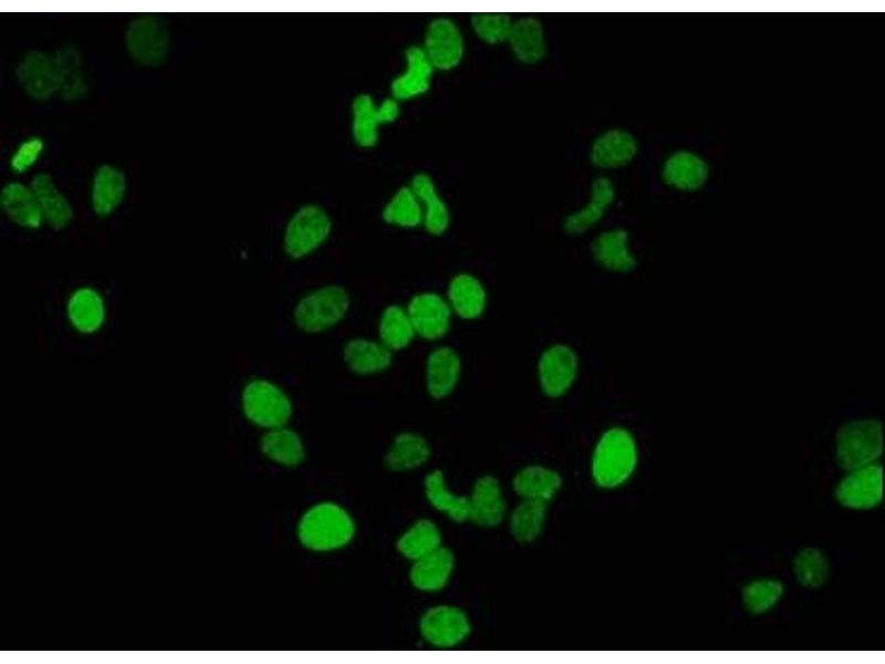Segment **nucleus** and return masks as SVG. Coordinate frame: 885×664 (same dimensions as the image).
<instances>
[{
  "mask_svg": "<svg viewBox=\"0 0 885 664\" xmlns=\"http://www.w3.org/2000/svg\"><path fill=\"white\" fill-rule=\"evenodd\" d=\"M431 457L428 439L413 430L397 433L384 457L386 466L394 471H407L424 466Z\"/></svg>",
  "mask_w": 885,
  "mask_h": 664,
  "instance_id": "7c9ffc66",
  "label": "nucleus"
},
{
  "mask_svg": "<svg viewBox=\"0 0 885 664\" xmlns=\"http://www.w3.org/2000/svg\"><path fill=\"white\" fill-rule=\"evenodd\" d=\"M638 152L636 137L623 128H611L592 143L590 160L600 169H613L629 164Z\"/></svg>",
  "mask_w": 885,
  "mask_h": 664,
  "instance_id": "5701e85b",
  "label": "nucleus"
},
{
  "mask_svg": "<svg viewBox=\"0 0 885 664\" xmlns=\"http://www.w3.org/2000/svg\"><path fill=\"white\" fill-rule=\"evenodd\" d=\"M394 354L377 338L363 335L347 339L341 351L345 367L358 377L388 372L394 364Z\"/></svg>",
  "mask_w": 885,
  "mask_h": 664,
  "instance_id": "2eb2a0df",
  "label": "nucleus"
},
{
  "mask_svg": "<svg viewBox=\"0 0 885 664\" xmlns=\"http://www.w3.org/2000/svg\"><path fill=\"white\" fill-rule=\"evenodd\" d=\"M469 500V520L480 527H496L504 518L506 501L499 481L490 475L473 485Z\"/></svg>",
  "mask_w": 885,
  "mask_h": 664,
  "instance_id": "393cba45",
  "label": "nucleus"
},
{
  "mask_svg": "<svg viewBox=\"0 0 885 664\" xmlns=\"http://www.w3.org/2000/svg\"><path fill=\"white\" fill-rule=\"evenodd\" d=\"M615 187L606 176L593 179L589 201L580 209L566 215L563 230L570 236H582L598 225L615 200Z\"/></svg>",
  "mask_w": 885,
  "mask_h": 664,
  "instance_id": "aec40b11",
  "label": "nucleus"
},
{
  "mask_svg": "<svg viewBox=\"0 0 885 664\" xmlns=\"http://www.w3.org/2000/svg\"><path fill=\"white\" fill-rule=\"evenodd\" d=\"M333 220L321 205L306 203L299 206L287 220L282 234L283 253L292 261L303 260L330 239Z\"/></svg>",
  "mask_w": 885,
  "mask_h": 664,
  "instance_id": "39448f33",
  "label": "nucleus"
},
{
  "mask_svg": "<svg viewBox=\"0 0 885 664\" xmlns=\"http://www.w3.org/2000/svg\"><path fill=\"white\" fill-rule=\"evenodd\" d=\"M638 461L637 443L624 426H611L598 437L592 455V476L605 489L623 485Z\"/></svg>",
  "mask_w": 885,
  "mask_h": 664,
  "instance_id": "f03ea898",
  "label": "nucleus"
},
{
  "mask_svg": "<svg viewBox=\"0 0 885 664\" xmlns=\"http://www.w3.org/2000/svg\"><path fill=\"white\" fill-rule=\"evenodd\" d=\"M355 522L342 506L323 501L310 507L301 517L296 535L311 551H333L347 546L355 536Z\"/></svg>",
  "mask_w": 885,
  "mask_h": 664,
  "instance_id": "7ed1b4c3",
  "label": "nucleus"
},
{
  "mask_svg": "<svg viewBox=\"0 0 885 664\" xmlns=\"http://www.w3.org/2000/svg\"><path fill=\"white\" fill-rule=\"evenodd\" d=\"M126 194V177L115 166L104 164L94 173L91 186V206L101 218L112 215L123 203Z\"/></svg>",
  "mask_w": 885,
  "mask_h": 664,
  "instance_id": "c756f323",
  "label": "nucleus"
},
{
  "mask_svg": "<svg viewBox=\"0 0 885 664\" xmlns=\"http://www.w3.org/2000/svg\"><path fill=\"white\" fill-rule=\"evenodd\" d=\"M44 149V142L39 136H31L19 144L10 159L13 172L21 174L37 163Z\"/></svg>",
  "mask_w": 885,
  "mask_h": 664,
  "instance_id": "37998d69",
  "label": "nucleus"
},
{
  "mask_svg": "<svg viewBox=\"0 0 885 664\" xmlns=\"http://www.w3.org/2000/svg\"><path fill=\"white\" fill-rule=\"evenodd\" d=\"M405 307L418 339L436 343L449 334L455 317L445 294L435 290L417 291Z\"/></svg>",
  "mask_w": 885,
  "mask_h": 664,
  "instance_id": "1a4fd4ad",
  "label": "nucleus"
},
{
  "mask_svg": "<svg viewBox=\"0 0 885 664\" xmlns=\"http://www.w3.org/2000/svg\"><path fill=\"white\" fill-rule=\"evenodd\" d=\"M591 256L604 271L626 274L637 266V258L631 248V234L623 227L601 231L592 241Z\"/></svg>",
  "mask_w": 885,
  "mask_h": 664,
  "instance_id": "a211bd4d",
  "label": "nucleus"
},
{
  "mask_svg": "<svg viewBox=\"0 0 885 664\" xmlns=\"http://www.w3.org/2000/svg\"><path fill=\"white\" fill-rule=\"evenodd\" d=\"M445 298L455 318L473 322L481 319L489 304L485 282L476 273L461 270L454 273L446 286Z\"/></svg>",
  "mask_w": 885,
  "mask_h": 664,
  "instance_id": "ddd939ff",
  "label": "nucleus"
},
{
  "mask_svg": "<svg viewBox=\"0 0 885 664\" xmlns=\"http://www.w3.org/2000/svg\"><path fill=\"white\" fill-rule=\"evenodd\" d=\"M581 371V357L568 342L555 341L542 349L535 362V377L541 394L561 400L574 387Z\"/></svg>",
  "mask_w": 885,
  "mask_h": 664,
  "instance_id": "423d86ee",
  "label": "nucleus"
},
{
  "mask_svg": "<svg viewBox=\"0 0 885 664\" xmlns=\"http://www.w3.org/2000/svg\"><path fill=\"white\" fill-rule=\"evenodd\" d=\"M381 122L377 101L366 92L356 94L351 103V136L362 149L374 148L379 141Z\"/></svg>",
  "mask_w": 885,
  "mask_h": 664,
  "instance_id": "473e14b6",
  "label": "nucleus"
},
{
  "mask_svg": "<svg viewBox=\"0 0 885 664\" xmlns=\"http://www.w3.org/2000/svg\"><path fill=\"white\" fill-rule=\"evenodd\" d=\"M545 518V502L523 499L511 513L510 531L516 540L531 542L540 536Z\"/></svg>",
  "mask_w": 885,
  "mask_h": 664,
  "instance_id": "58836bf2",
  "label": "nucleus"
},
{
  "mask_svg": "<svg viewBox=\"0 0 885 664\" xmlns=\"http://www.w3.org/2000/svg\"><path fill=\"white\" fill-rule=\"evenodd\" d=\"M710 173L708 162L691 151H676L667 156L662 166V178L669 187L680 191L700 189Z\"/></svg>",
  "mask_w": 885,
  "mask_h": 664,
  "instance_id": "4be33fe9",
  "label": "nucleus"
},
{
  "mask_svg": "<svg viewBox=\"0 0 885 664\" xmlns=\"http://www.w3.org/2000/svg\"><path fill=\"white\" fill-rule=\"evenodd\" d=\"M454 567V553L440 546L414 561L409 570V580L417 590L436 592L446 587Z\"/></svg>",
  "mask_w": 885,
  "mask_h": 664,
  "instance_id": "c85d7f7f",
  "label": "nucleus"
},
{
  "mask_svg": "<svg viewBox=\"0 0 885 664\" xmlns=\"http://www.w3.org/2000/svg\"><path fill=\"white\" fill-rule=\"evenodd\" d=\"M512 485L516 494L523 499L548 504L560 490L562 478L551 468L529 465L514 476Z\"/></svg>",
  "mask_w": 885,
  "mask_h": 664,
  "instance_id": "72a5a7b5",
  "label": "nucleus"
},
{
  "mask_svg": "<svg viewBox=\"0 0 885 664\" xmlns=\"http://www.w3.org/2000/svg\"><path fill=\"white\" fill-rule=\"evenodd\" d=\"M351 308L352 295L345 286L324 283L310 289L296 299L291 319L301 333L317 335L341 324Z\"/></svg>",
  "mask_w": 885,
  "mask_h": 664,
  "instance_id": "f257e3e1",
  "label": "nucleus"
},
{
  "mask_svg": "<svg viewBox=\"0 0 885 664\" xmlns=\"http://www.w3.org/2000/svg\"><path fill=\"white\" fill-rule=\"evenodd\" d=\"M836 499L845 507L868 509L875 507L883 498V468L873 463L850 470L837 485Z\"/></svg>",
  "mask_w": 885,
  "mask_h": 664,
  "instance_id": "dca6fc26",
  "label": "nucleus"
},
{
  "mask_svg": "<svg viewBox=\"0 0 885 664\" xmlns=\"http://www.w3.org/2000/svg\"><path fill=\"white\" fill-rule=\"evenodd\" d=\"M513 19L506 13H475L470 25L477 38L487 44L507 42Z\"/></svg>",
  "mask_w": 885,
  "mask_h": 664,
  "instance_id": "79ce46f5",
  "label": "nucleus"
},
{
  "mask_svg": "<svg viewBox=\"0 0 885 664\" xmlns=\"http://www.w3.org/2000/svg\"><path fill=\"white\" fill-rule=\"evenodd\" d=\"M424 486L426 498L435 509L446 513L456 522L469 519L468 498L449 491L441 470L430 471L425 478Z\"/></svg>",
  "mask_w": 885,
  "mask_h": 664,
  "instance_id": "e433bc0d",
  "label": "nucleus"
},
{
  "mask_svg": "<svg viewBox=\"0 0 885 664\" xmlns=\"http://www.w3.org/2000/svg\"><path fill=\"white\" fill-rule=\"evenodd\" d=\"M783 594V585L775 579H760L742 588L741 598L746 609L761 614L772 609Z\"/></svg>",
  "mask_w": 885,
  "mask_h": 664,
  "instance_id": "ea45409f",
  "label": "nucleus"
},
{
  "mask_svg": "<svg viewBox=\"0 0 885 664\" xmlns=\"http://www.w3.org/2000/svg\"><path fill=\"white\" fill-rule=\"evenodd\" d=\"M107 313L106 299L94 286L80 284L72 289L65 299L66 323L79 335L97 334L107 321Z\"/></svg>",
  "mask_w": 885,
  "mask_h": 664,
  "instance_id": "f8f14e48",
  "label": "nucleus"
},
{
  "mask_svg": "<svg viewBox=\"0 0 885 664\" xmlns=\"http://www.w3.org/2000/svg\"><path fill=\"white\" fill-rule=\"evenodd\" d=\"M259 448L266 458L284 467H296L306 456L302 436L288 425L263 430Z\"/></svg>",
  "mask_w": 885,
  "mask_h": 664,
  "instance_id": "bb28decb",
  "label": "nucleus"
},
{
  "mask_svg": "<svg viewBox=\"0 0 885 664\" xmlns=\"http://www.w3.org/2000/svg\"><path fill=\"white\" fill-rule=\"evenodd\" d=\"M408 185L423 209L421 228L431 237L444 236L450 227L451 214L434 178L425 172H418L413 175Z\"/></svg>",
  "mask_w": 885,
  "mask_h": 664,
  "instance_id": "412c9836",
  "label": "nucleus"
},
{
  "mask_svg": "<svg viewBox=\"0 0 885 664\" xmlns=\"http://www.w3.org/2000/svg\"><path fill=\"white\" fill-rule=\"evenodd\" d=\"M239 404L246 421L262 430L288 425L294 414L287 390L262 376L250 377L242 384Z\"/></svg>",
  "mask_w": 885,
  "mask_h": 664,
  "instance_id": "20e7f679",
  "label": "nucleus"
},
{
  "mask_svg": "<svg viewBox=\"0 0 885 664\" xmlns=\"http://www.w3.org/2000/svg\"><path fill=\"white\" fill-rule=\"evenodd\" d=\"M419 631L426 642L445 649L460 644L469 635L471 625L459 608L437 605L421 615Z\"/></svg>",
  "mask_w": 885,
  "mask_h": 664,
  "instance_id": "4468645a",
  "label": "nucleus"
},
{
  "mask_svg": "<svg viewBox=\"0 0 885 664\" xmlns=\"http://www.w3.org/2000/svg\"><path fill=\"white\" fill-rule=\"evenodd\" d=\"M420 45L435 70L445 72L459 66L466 51L459 24L445 15L433 18L428 22Z\"/></svg>",
  "mask_w": 885,
  "mask_h": 664,
  "instance_id": "9d476101",
  "label": "nucleus"
},
{
  "mask_svg": "<svg viewBox=\"0 0 885 664\" xmlns=\"http://www.w3.org/2000/svg\"><path fill=\"white\" fill-rule=\"evenodd\" d=\"M169 39L166 21L154 14L134 18L125 32V44L131 58L148 68H156L166 60Z\"/></svg>",
  "mask_w": 885,
  "mask_h": 664,
  "instance_id": "6e6552de",
  "label": "nucleus"
},
{
  "mask_svg": "<svg viewBox=\"0 0 885 664\" xmlns=\"http://www.w3.org/2000/svg\"><path fill=\"white\" fill-rule=\"evenodd\" d=\"M839 465L853 470L873 463L883 453V429L879 421L858 418L843 424L835 439Z\"/></svg>",
  "mask_w": 885,
  "mask_h": 664,
  "instance_id": "0eeeda50",
  "label": "nucleus"
},
{
  "mask_svg": "<svg viewBox=\"0 0 885 664\" xmlns=\"http://www.w3.org/2000/svg\"><path fill=\"white\" fill-rule=\"evenodd\" d=\"M441 533L435 522L419 519L412 525L396 542L398 552L409 559L417 560L440 547Z\"/></svg>",
  "mask_w": 885,
  "mask_h": 664,
  "instance_id": "4c0bfd02",
  "label": "nucleus"
},
{
  "mask_svg": "<svg viewBox=\"0 0 885 664\" xmlns=\"http://www.w3.org/2000/svg\"><path fill=\"white\" fill-rule=\"evenodd\" d=\"M30 187L48 226L54 230H63L71 225L74 217L73 207L49 174L39 173L33 176Z\"/></svg>",
  "mask_w": 885,
  "mask_h": 664,
  "instance_id": "cd10ccee",
  "label": "nucleus"
},
{
  "mask_svg": "<svg viewBox=\"0 0 885 664\" xmlns=\"http://www.w3.org/2000/svg\"><path fill=\"white\" fill-rule=\"evenodd\" d=\"M507 42L512 55L523 64L539 63L546 54L543 23L533 15L513 20Z\"/></svg>",
  "mask_w": 885,
  "mask_h": 664,
  "instance_id": "b1692460",
  "label": "nucleus"
},
{
  "mask_svg": "<svg viewBox=\"0 0 885 664\" xmlns=\"http://www.w3.org/2000/svg\"><path fill=\"white\" fill-rule=\"evenodd\" d=\"M381 218L384 224L399 229L413 230L423 226L420 203L408 184L392 194L382 207Z\"/></svg>",
  "mask_w": 885,
  "mask_h": 664,
  "instance_id": "f704fd0d",
  "label": "nucleus"
},
{
  "mask_svg": "<svg viewBox=\"0 0 885 664\" xmlns=\"http://www.w3.org/2000/svg\"><path fill=\"white\" fill-rule=\"evenodd\" d=\"M793 571L803 587L815 589L826 581L829 562L821 551L809 548L798 553L793 562Z\"/></svg>",
  "mask_w": 885,
  "mask_h": 664,
  "instance_id": "a19ab883",
  "label": "nucleus"
},
{
  "mask_svg": "<svg viewBox=\"0 0 885 664\" xmlns=\"http://www.w3.org/2000/svg\"><path fill=\"white\" fill-rule=\"evenodd\" d=\"M59 91L58 93L65 101H76L83 97L87 91L82 72V58L76 48L65 45L59 49L53 55Z\"/></svg>",
  "mask_w": 885,
  "mask_h": 664,
  "instance_id": "c9c22d12",
  "label": "nucleus"
},
{
  "mask_svg": "<svg viewBox=\"0 0 885 664\" xmlns=\"http://www.w3.org/2000/svg\"><path fill=\"white\" fill-rule=\"evenodd\" d=\"M15 79L32 98L45 101L59 91L53 56L39 51L27 52L15 68Z\"/></svg>",
  "mask_w": 885,
  "mask_h": 664,
  "instance_id": "6ab92c4d",
  "label": "nucleus"
},
{
  "mask_svg": "<svg viewBox=\"0 0 885 664\" xmlns=\"http://www.w3.org/2000/svg\"><path fill=\"white\" fill-rule=\"evenodd\" d=\"M464 371L459 351L450 344H436L426 354L424 362V386L434 401H444L457 390Z\"/></svg>",
  "mask_w": 885,
  "mask_h": 664,
  "instance_id": "9b49d317",
  "label": "nucleus"
},
{
  "mask_svg": "<svg viewBox=\"0 0 885 664\" xmlns=\"http://www.w3.org/2000/svg\"><path fill=\"white\" fill-rule=\"evenodd\" d=\"M402 103L392 95L377 102V115L382 125L395 123L402 113Z\"/></svg>",
  "mask_w": 885,
  "mask_h": 664,
  "instance_id": "c03bdc74",
  "label": "nucleus"
},
{
  "mask_svg": "<svg viewBox=\"0 0 885 664\" xmlns=\"http://www.w3.org/2000/svg\"><path fill=\"white\" fill-rule=\"evenodd\" d=\"M0 205L7 218L20 228L37 230L44 224L42 211L31 187L19 181H11L3 186Z\"/></svg>",
  "mask_w": 885,
  "mask_h": 664,
  "instance_id": "a878e982",
  "label": "nucleus"
},
{
  "mask_svg": "<svg viewBox=\"0 0 885 664\" xmlns=\"http://www.w3.org/2000/svg\"><path fill=\"white\" fill-rule=\"evenodd\" d=\"M376 332L377 339L393 353L407 350L417 338L406 307L398 302H391L381 310Z\"/></svg>",
  "mask_w": 885,
  "mask_h": 664,
  "instance_id": "2f4dec72",
  "label": "nucleus"
},
{
  "mask_svg": "<svg viewBox=\"0 0 885 664\" xmlns=\"http://www.w3.org/2000/svg\"><path fill=\"white\" fill-rule=\"evenodd\" d=\"M404 69L389 84V95L400 103L425 95L431 87L435 68L420 44H412L404 51Z\"/></svg>",
  "mask_w": 885,
  "mask_h": 664,
  "instance_id": "f3484780",
  "label": "nucleus"
}]
</instances>
